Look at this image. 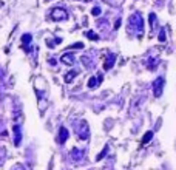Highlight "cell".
I'll use <instances>...</instances> for the list:
<instances>
[{
    "mask_svg": "<svg viewBox=\"0 0 176 170\" xmlns=\"http://www.w3.org/2000/svg\"><path fill=\"white\" fill-rule=\"evenodd\" d=\"M128 28L131 31H134L136 34H142L144 33V19H142L141 12H134V14L130 16Z\"/></svg>",
    "mask_w": 176,
    "mask_h": 170,
    "instance_id": "1",
    "label": "cell"
},
{
    "mask_svg": "<svg viewBox=\"0 0 176 170\" xmlns=\"http://www.w3.org/2000/svg\"><path fill=\"white\" fill-rule=\"evenodd\" d=\"M164 85H165V80L162 76L156 77V80L153 82V95L156 97H161L162 96V91H164Z\"/></svg>",
    "mask_w": 176,
    "mask_h": 170,
    "instance_id": "2",
    "label": "cell"
},
{
    "mask_svg": "<svg viewBox=\"0 0 176 170\" xmlns=\"http://www.w3.org/2000/svg\"><path fill=\"white\" fill-rule=\"evenodd\" d=\"M51 19L53 20H66L68 19V12H66L64 8H54V10L51 11Z\"/></svg>",
    "mask_w": 176,
    "mask_h": 170,
    "instance_id": "3",
    "label": "cell"
},
{
    "mask_svg": "<svg viewBox=\"0 0 176 170\" xmlns=\"http://www.w3.org/2000/svg\"><path fill=\"white\" fill-rule=\"evenodd\" d=\"M68 136H70V133H68V130H66L65 127H60V130H59V144H65L66 142V139H68Z\"/></svg>",
    "mask_w": 176,
    "mask_h": 170,
    "instance_id": "4",
    "label": "cell"
},
{
    "mask_svg": "<svg viewBox=\"0 0 176 170\" xmlns=\"http://www.w3.org/2000/svg\"><path fill=\"white\" fill-rule=\"evenodd\" d=\"M20 141H22L20 127H19V125H14V144H16V145H20Z\"/></svg>",
    "mask_w": 176,
    "mask_h": 170,
    "instance_id": "5",
    "label": "cell"
},
{
    "mask_svg": "<svg viewBox=\"0 0 176 170\" xmlns=\"http://www.w3.org/2000/svg\"><path fill=\"white\" fill-rule=\"evenodd\" d=\"M114 62H116V56L114 54H110L107 57V60H105V64H103V70H110L113 65H114Z\"/></svg>",
    "mask_w": 176,
    "mask_h": 170,
    "instance_id": "6",
    "label": "cell"
},
{
    "mask_svg": "<svg viewBox=\"0 0 176 170\" xmlns=\"http://www.w3.org/2000/svg\"><path fill=\"white\" fill-rule=\"evenodd\" d=\"M79 136H80V139H87L88 138V125H87V122H82V128H80Z\"/></svg>",
    "mask_w": 176,
    "mask_h": 170,
    "instance_id": "7",
    "label": "cell"
},
{
    "mask_svg": "<svg viewBox=\"0 0 176 170\" xmlns=\"http://www.w3.org/2000/svg\"><path fill=\"white\" fill-rule=\"evenodd\" d=\"M60 60L64 62V64H66V65H73L74 64V57L70 56V54H64L60 57Z\"/></svg>",
    "mask_w": 176,
    "mask_h": 170,
    "instance_id": "8",
    "label": "cell"
},
{
    "mask_svg": "<svg viewBox=\"0 0 176 170\" xmlns=\"http://www.w3.org/2000/svg\"><path fill=\"white\" fill-rule=\"evenodd\" d=\"M153 138V132H147L145 135H144V138H142V141H141V144L142 145H145V144H148L150 142V139Z\"/></svg>",
    "mask_w": 176,
    "mask_h": 170,
    "instance_id": "9",
    "label": "cell"
},
{
    "mask_svg": "<svg viewBox=\"0 0 176 170\" xmlns=\"http://www.w3.org/2000/svg\"><path fill=\"white\" fill-rule=\"evenodd\" d=\"M82 156H84V151H82V150L74 149L73 151H71V158H74V159H80Z\"/></svg>",
    "mask_w": 176,
    "mask_h": 170,
    "instance_id": "10",
    "label": "cell"
},
{
    "mask_svg": "<svg viewBox=\"0 0 176 170\" xmlns=\"http://www.w3.org/2000/svg\"><path fill=\"white\" fill-rule=\"evenodd\" d=\"M102 77H101V76H99V79L97 77H90V80H88V87L90 88H94V87H96V85L99 84V80H101Z\"/></svg>",
    "mask_w": 176,
    "mask_h": 170,
    "instance_id": "11",
    "label": "cell"
},
{
    "mask_svg": "<svg viewBox=\"0 0 176 170\" xmlns=\"http://www.w3.org/2000/svg\"><path fill=\"white\" fill-rule=\"evenodd\" d=\"M31 34H23L22 36V43H23V45H29V42H31Z\"/></svg>",
    "mask_w": 176,
    "mask_h": 170,
    "instance_id": "12",
    "label": "cell"
},
{
    "mask_svg": "<svg viewBox=\"0 0 176 170\" xmlns=\"http://www.w3.org/2000/svg\"><path fill=\"white\" fill-rule=\"evenodd\" d=\"M76 74H77V73H76V71H71V73H68V74H66L65 76V82H71V80H73L74 77H76Z\"/></svg>",
    "mask_w": 176,
    "mask_h": 170,
    "instance_id": "13",
    "label": "cell"
},
{
    "mask_svg": "<svg viewBox=\"0 0 176 170\" xmlns=\"http://www.w3.org/2000/svg\"><path fill=\"white\" fill-rule=\"evenodd\" d=\"M150 25H151V28H155V26L158 25V22H156V14H150Z\"/></svg>",
    "mask_w": 176,
    "mask_h": 170,
    "instance_id": "14",
    "label": "cell"
},
{
    "mask_svg": "<svg viewBox=\"0 0 176 170\" xmlns=\"http://www.w3.org/2000/svg\"><path fill=\"white\" fill-rule=\"evenodd\" d=\"M107 151H108V145H107V147H105V149H103V150L101 151V153H99V155L96 156V161H101V159L103 158V156H105V155H107Z\"/></svg>",
    "mask_w": 176,
    "mask_h": 170,
    "instance_id": "15",
    "label": "cell"
},
{
    "mask_svg": "<svg viewBox=\"0 0 176 170\" xmlns=\"http://www.w3.org/2000/svg\"><path fill=\"white\" fill-rule=\"evenodd\" d=\"M158 64H159V60H158V59H155V60L150 59V62H148V68H150V70H151V68H155Z\"/></svg>",
    "mask_w": 176,
    "mask_h": 170,
    "instance_id": "16",
    "label": "cell"
},
{
    "mask_svg": "<svg viewBox=\"0 0 176 170\" xmlns=\"http://www.w3.org/2000/svg\"><path fill=\"white\" fill-rule=\"evenodd\" d=\"M165 37H167V36H165V29H161L159 31V42H164Z\"/></svg>",
    "mask_w": 176,
    "mask_h": 170,
    "instance_id": "17",
    "label": "cell"
},
{
    "mask_svg": "<svg viewBox=\"0 0 176 170\" xmlns=\"http://www.w3.org/2000/svg\"><path fill=\"white\" fill-rule=\"evenodd\" d=\"M87 36H88L90 39H93V40H96V39H99V37H97V34H94L93 31H87Z\"/></svg>",
    "mask_w": 176,
    "mask_h": 170,
    "instance_id": "18",
    "label": "cell"
},
{
    "mask_svg": "<svg viewBox=\"0 0 176 170\" xmlns=\"http://www.w3.org/2000/svg\"><path fill=\"white\" fill-rule=\"evenodd\" d=\"M101 8H99V6H96V8H93V11H91V14L93 16H99V14H101Z\"/></svg>",
    "mask_w": 176,
    "mask_h": 170,
    "instance_id": "19",
    "label": "cell"
}]
</instances>
